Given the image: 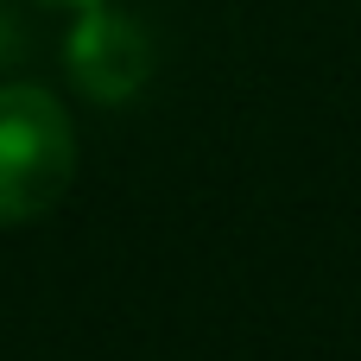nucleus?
I'll return each mask as SVG.
<instances>
[{"label":"nucleus","mask_w":361,"mask_h":361,"mask_svg":"<svg viewBox=\"0 0 361 361\" xmlns=\"http://www.w3.org/2000/svg\"><path fill=\"white\" fill-rule=\"evenodd\" d=\"M76 178V133L51 89L0 82V228L38 222Z\"/></svg>","instance_id":"f257e3e1"},{"label":"nucleus","mask_w":361,"mask_h":361,"mask_svg":"<svg viewBox=\"0 0 361 361\" xmlns=\"http://www.w3.org/2000/svg\"><path fill=\"white\" fill-rule=\"evenodd\" d=\"M63 63H70V82L102 102V108H121L146 89L152 76V38L133 13H121L114 0H95V6H76V25H70V44H63Z\"/></svg>","instance_id":"f03ea898"},{"label":"nucleus","mask_w":361,"mask_h":361,"mask_svg":"<svg viewBox=\"0 0 361 361\" xmlns=\"http://www.w3.org/2000/svg\"><path fill=\"white\" fill-rule=\"evenodd\" d=\"M6 51H19V32H13V19H0V57Z\"/></svg>","instance_id":"7ed1b4c3"},{"label":"nucleus","mask_w":361,"mask_h":361,"mask_svg":"<svg viewBox=\"0 0 361 361\" xmlns=\"http://www.w3.org/2000/svg\"><path fill=\"white\" fill-rule=\"evenodd\" d=\"M38 6H95V0H38Z\"/></svg>","instance_id":"20e7f679"}]
</instances>
